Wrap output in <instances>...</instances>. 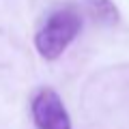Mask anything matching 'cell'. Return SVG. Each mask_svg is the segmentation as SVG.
<instances>
[{"label": "cell", "instance_id": "6da1fadb", "mask_svg": "<svg viewBox=\"0 0 129 129\" xmlns=\"http://www.w3.org/2000/svg\"><path fill=\"white\" fill-rule=\"evenodd\" d=\"M82 30V13L67 5L52 11L35 37V47L45 60H56L73 43Z\"/></svg>", "mask_w": 129, "mask_h": 129}, {"label": "cell", "instance_id": "7a4b0ae2", "mask_svg": "<svg viewBox=\"0 0 129 129\" xmlns=\"http://www.w3.org/2000/svg\"><path fill=\"white\" fill-rule=\"evenodd\" d=\"M32 120L37 129H71V118L58 92L52 88H41L30 103Z\"/></svg>", "mask_w": 129, "mask_h": 129}, {"label": "cell", "instance_id": "3957f363", "mask_svg": "<svg viewBox=\"0 0 129 129\" xmlns=\"http://www.w3.org/2000/svg\"><path fill=\"white\" fill-rule=\"evenodd\" d=\"M88 5H90L88 7L90 13L97 19H101V22H114L118 17V13H116L114 5H112L110 0H88Z\"/></svg>", "mask_w": 129, "mask_h": 129}]
</instances>
